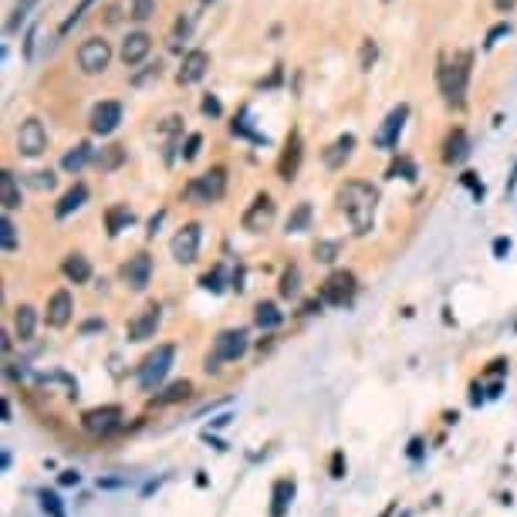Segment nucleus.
<instances>
[{
    "label": "nucleus",
    "mask_w": 517,
    "mask_h": 517,
    "mask_svg": "<svg viewBox=\"0 0 517 517\" xmlns=\"http://www.w3.org/2000/svg\"><path fill=\"white\" fill-rule=\"evenodd\" d=\"M78 480H81V474H75V470H65V474H61V483H65V487H75Z\"/></svg>",
    "instance_id": "50"
},
{
    "label": "nucleus",
    "mask_w": 517,
    "mask_h": 517,
    "mask_svg": "<svg viewBox=\"0 0 517 517\" xmlns=\"http://www.w3.org/2000/svg\"><path fill=\"white\" fill-rule=\"evenodd\" d=\"M280 318H284V315L278 311V305H274V301H261V305H257V311H254V321H257L261 328H267V331H271V328H278Z\"/></svg>",
    "instance_id": "29"
},
{
    "label": "nucleus",
    "mask_w": 517,
    "mask_h": 517,
    "mask_svg": "<svg viewBox=\"0 0 517 517\" xmlns=\"http://www.w3.org/2000/svg\"><path fill=\"white\" fill-rule=\"evenodd\" d=\"M375 203H379L375 186H368L362 179H352V183H345L338 190V206L349 213L355 234H368L372 230V223H375Z\"/></svg>",
    "instance_id": "1"
},
{
    "label": "nucleus",
    "mask_w": 517,
    "mask_h": 517,
    "mask_svg": "<svg viewBox=\"0 0 517 517\" xmlns=\"http://www.w3.org/2000/svg\"><path fill=\"white\" fill-rule=\"evenodd\" d=\"M186 34H190V17H179L176 21V31H173V51H179V41H186Z\"/></svg>",
    "instance_id": "43"
},
{
    "label": "nucleus",
    "mask_w": 517,
    "mask_h": 517,
    "mask_svg": "<svg viewBox=\"0 0 517 517\" xmlns=\"http://www.w3.org/2000/svg\"><path fill=\"white\" fill-rule=\"evenodd\" d=\"M206 68H210V54L206 51H190L186 58H183V65H179V72H176V81L179 85H197L203 75H206Z\"/></svg>",
    "instance_id": "18"
},
{
    "label": "nucleus",
    "mask_w": 517,
    "mask_h": 517,
    "mask_svg": "<svg viewBox=\"0 0 517 517\" xmlns=\"http://www.w3.org/2000/svg\"><path fill=\"white\" fill-rule=\"evenodd\" d=\"M119 423H122L119 406H102V409H88L85 412V430L95 433V437H109Z\"/></svg>",
    "instance_id": "12"
},
{
    "label": "nucleus",
    "mask_w": 517,
    "mask_h": 517,
    "mask_svg": "<svg viewBox=\"0 0 517 517\" xmlns=\"http://www.w3.org/2000/svg\"><path fill=\"white\" fill-rule=\"evenodd\" d=\"M173 358H176V349H173V345H160L153 355L139 365V386H142L146 393H153L162 379H166V372H169Z\"/></svg>",
    "instance_id": "4"
},
{
    "label": "nucleus",
    "mask_w": 517,
    "mask_h": 517,
    "mask_svg": "<svg viewBox=\"0 0 517 517\" xmlns=\"http://www.w3.org/2000/svg\"><path fill=\"white\" fill-rule=\"evenodd\" d=\"M129 14L135 21H149L156 14V0H129Z\"/></svg>",
    "instance_id": "34"
},
{
    "label": "nucleus",
    "mask_w": 517,
    "mask_h": 517,
    "mask_svg": "<svg viewBox=\"0 0 517 517\" xmlns=\"http://www.w3.org/2000/svg\"><path fill=\"white\" fill-rule=\"evenodd\" d=\"M0 203H3V210H17V206H21V190H17L14 173H3V176H0Z\"/></svg>",
    "instance_id": "28"
},
{
    "label": "nucleus",
    "mask_w": 517,
    "mask_h": 517,
    "mask_svg": "<svg viewBox=\"0 0 517 517\" xmlns=\"http://www.w3.org/2000/svg\"><path fill=\"white\" fill-rule=\"evenodd\" d=\"M352 149H355V135H338L328 146V153H324V166L328 169H342L345 162L352 160Z\"/></svg>",
    "instance_id": "20"
},
{
    "label": "nucleus",
    "mask_w": 517,
    "mask_h": 517,
    "mask_svg": "<svg viewBox=\"0 0 517 517\" xmlns=\"http://www.w3.org/2000/svg\"><path fill=\"white\" fill-rule=\"evenodd\" d=\"M88 122H91V132H95V135H112L122 122V105L119 102H98V105L91 109V119Z\"/></svg>",
    "instance_id": "13"
},
{
    "label": "nucleus",
    "mask_w": 517,
    "mask_h": 517,
    "mask_svg": "<svg viewBox=\"0 0 517 517\" xmlns=\"http://www.w3.org/2000/svg\"><path fill=\"white\" fill-rule=\"evenodd\" d=\"M44 149H47V132H44V125H41L38 119L21 122V129H17V153L28 156V160H34Z\"/></svg>",
    "instance_id": "10"
},
{
    "label": "nucleus",
    "mask_w": 517,
    "mask_h": 517,
    "mask_svg": "<svg viewBox=\"0 0 517 517\" xmlns=\"http://www.w3.org/2000/svg\"><path fill=\"white\" fill-rule=\"evenodd\" d=\"M460 179H463V186H470V193H474V197L483 199V183H480V179L474 176V173H463Z\"/></svg>",
    "instance_id": "46"
},
{
    "label": "nucleus",
    "mask_w": 517,
    "mask_h": 517,
    "mask_svg": "<svg viewBox=\"0 0 517 517\" xmlns=\"http://www.w3.org/2000/svg\"><path fill=\"white\" fill-rule=\"evenodd\" d=\"M91 160V146L88 142H78L75 149H68L65 153V160H61V169L65 173H78V169H85V162Z\"/></svg>",
    "instance_id": "26"
},
{
    "label": "nucleus",
    "mask_w": 517,
    "mask_h": 517,
    "mask_svg": "<svg viewBox=\"0 0 517 517\" xmlns=\"http://www.w3.org/2000/svg\"><path fill=\"white\" fill-rule=\"evenodd\" d=\"M41 507L47 517H65V507H61V497L51 494V490H41Z\"/></svg>",
    "instance_id": "33"
},
{
    "label": "nucleus",
    "mask_w": 517,
    "mask_h": 517,
    "mask_svg": "<svg viewBox=\"0 0 517 517\" xmlns=\"http://www.w3.org/2000/svg\"><path fill=\"white\" fill-rule=\"evenodd\" d=\"M467 81H470V54H460L456 61H443L439 65V91H443L446 105L463 109Z\"/></svg>",
    "instance_id": "2"
},
{
    "label": "nucleus",
    "mask_w": 517,
    "mask_h": 517,
    "mask_svg": "<svg viewBox=\"0 0 517 517\" xmlns=\"http://www.w3.org/2000/svg\"><path fill=\"white\" fill-rule=\"evenodd\" d=\"M65 278L75 280V284H85V280L91 278V264H88L85 254H68L65 257Z\"/></svg>",
    "instance_id": "23"
},
{
    "label": "nucleus",
    "mask_w": 517,
    "mask_h": 517,
    "mask_svg": "<svg viewBox=\"0 0 517 517\" xmlns=\"http://www.w3.org/2000/svg\"><path fill=\"white\" fill-rule=\"evenodd\" d=\"M514 3H517V0H494V7H497L500 14H507V10H511Z\"/></svg>",
    "instance_id": "51"
},
{
    "label": "nucleus",
    "mask_w": 517,
    "mask_h": 517,
    "mask_svg": "<svg viewBox=\"0 0 517 517\" xmlns=\"http://www.w3.org/2000/svg\"><path fill=\"white\" fill-rule=\"evenodd\" d=\"M199 146H203V135L199 132H193L190 139H186V149H183V160L190 162V160H197L199 156Z\"/></svg>",
    "instance_id": "44"
},
{
    "label": "nucleus",
    "mask_w": 517,
    "mask_h": 517,
    "mask_svg": "<svg viewBox=\"0 0 517 517\" xmlns=\"http://www.w3.org/2000/svg\"><path fill=\"white\" fill-rule=\"evenodd\" d=\"M122 278L125 284L132 287V291H142L149 278H153V257L149 254H135V257H129V264L122 267Z\"/></svg>",
    "instance_id": "17"
},
{
    "label": "nucleus",
    "mask_w": 517,
    "mask_h": 517,
    "mask_svg": "<svg viewBox=\"0 0 517 517\" xmlns=\"http://www.w3.org/2000/svg\"><path fill=\"white\" fill-rule=\"evenodd\" d=\"M203 3H213V0H203Z\"/></svg>",
    "instance_id": "54"
},
{
    "label": "nucleus",
    "mask_w": 517,
    "mask_h": 517,
    "mask_svg": "<svg viewBox=\"0 0 517 517\" xmlns=\"http://www.w3.org/2000/svg\"><path fill=\"white\" fill-rule=\"evenodd\" d=\"M203 227L199 223H186L176 237H173V257L179 261V264H193L197 261V254H199V234Z\"/></svg>",
    "instance_id": "11"
},
{
    "label": "nucleus",
    "mask_w": 517,
    "mask_h": 517,
    "mask_svg": "<svg viewBox=\"0 0 517 517\" xmlns=\"http://www.w3.org/2000/svg\"><path fill=\"white\" fill-rule=\"evenodd\" d=\"M14 328H17V338H21V342L34 338L38 315H34V308H31V305H21V308H17V315H14Z\"/></svg>",
    "instance_id": "24"
},
{
    "label": "nucleus",
    "mask_w": 517,
    "mask_h": 517,
    "mask_svg": "<svg viewBox=\"0 0 517 517\" xmlns=\"http://www.w3.org/2000/svg\"><path fill=\"white\" fill-rule=\"evenodd\" d=\"M389 176H402V179H416V166H412V160H406V156H402V160H399L396 166L389 169Z\"/></svg>",
    "instance_id": "41"
},
{
    "label": "nucleus",
    "mask_w": 517,
    "mask_h": 517,
    "mask_svg": "<svg viewBox=\"0 0 517 517\" xmlns=\"http://www.w3.org/2000/svg\"><path fill=\"white\" fill-rule=\"evenodd\" d=\"M375 58H379L375 41H362V72H368V68L375 65Z\"/></svg>",
    "instance_id": "40"
},
{
    "label": "nucleus",
    "mask_w": 517,
    "mask_h": 517,
    "mask_svg": "<svg viewBox=\"0 0 517 517\" xmlns=\"http://www.w3.org/2000/svg\"><path fill=\"white\" fill-rule=\"evenodd\" d=\"M105 223H109V234L116 237V234H122V230L132 223V210H129V206H112V210L105 213Z\"/></svg>",
    "instance_id": "30"
},
{
    "label": "nucleus",
    "mask_w": 517,
    "mask_h": 517,
    "mask_svg": "<svg viewBox=\"0 0 517 517\" xmlns=\"http://www.w3.org/2000/svg\"><path fill=\"white\" fill-rule=\"evenodd\" d=\"M298 280H301V271H298V267H287L284 278H280V294H284V298H294V294H298Z\"/></svg>",
    "instance_id": "35"
},
{
    "label": "nucleus",
    "mask_w": 517,
    "mask_h": 517,
    "mask_svg": "<svg viewBox=\"0 0 517 517\" xmlns=\"http://www.w3.org/2000/svg\"><path fill=\"white\" fill-rule=\"evenodd\" d=\"M72 311H75V301L68 291H54L51 301H47V324L51 328H65L72 321Z\"/></svg>",
    "instance_id": "19"
},
{
    "label": "nucleus",
    "mask_w": 517,
    "mask_h": 517,
    "mask_svg": "<svg viewBox=\"0 0 517 517\" xmlns=\"http://www.w3.org/2000/svg\"><path fill=\"white\" fill-rule=\"evenodd\" d=\"M91 3H95V0H81L78 7H75V10H72V14L65 17V24H61V34H68V31H72L75 24H81V17L88 14V7H91Z\"/></svg>",
    "instance_id": "38"
},
{
    "label": "nucleus",
    "mask_w": 517,
    "mask_h": 517,
    "mask_svg": "<svg viewBox=\"0 0 517 517\" xmlns=\"http://www.w3.org/2000/svg\"><path fill=\"white\" fill-rule=\"evenodd\" d=\"M311 223V203H298V210L287 217V234H301Z\"/></svg>",
    "instance_id": "31"
},
{
    "label": "nucleus",
    "mask_w": 517,
    "mask_h": 517,
    "mask_svg": "<svg viewBox=\"0 0 517 517\" xmlns=\"http://www.w3.org/2000/svg\"><path fill=\"white\" fill-rule=\"evenodd\" d=\"M507 250H511V240H507V237H497V240H494V254H497V257H504Z\"/></svg>",
    "instance_id": "49"
},
{
    "label": "nucleus",
    "mask_w": 517,
    "mask_h": 517,
    "mask_svg": "<svg viewBox=\"0 0 517 517\" xmlns=\"http://www.w3.org/2000/svg\"><path fill=\"white\" fill-rule=\"evenodd\" d=\"M291 497H294V480H287V477L278 480V483H274V507H271V517H284Z\"/></svg>",
    "instance_id": "27"
},
{
    "label": "nucleus",
    "mask_w": 517,
    "mask_h": 517,
    "mask_svg": "<svg viewBox=\"0 0 517 517\" xmlns=\"http://www.w3.org/2000/svg\"><path fill=\"white\" fill-rule=\"evenodd\" d=\"M122 162H125V146H105L102 153H95V166L102 173H116Z\"/></svg>",
    "instance_id": "25"
},
{
    "label": "nucleus",
    "mask_w": 517,
    "mask_h": 517,
    "mask_svg": "<svg viewBox=\"0 0 517 517\" xmlns=\"http://www.w3.org/2000/svg\"><path fill=\"white\" fill-rule=\"evenodd\" d=\"M504 34H511V24H497V28H490V34H487V41H483V44H487V47H494V44L504 38Z\"/></svg>",
    "instance_id": "47"
},
{
    "label": "nucleus",
    "mask_w": 517,
    "mask_h": 517,
    "mask_svg": "<svg viewBox=\"0 0 517 517\" xmlns=\"http://www.w3.org/2000/svg\"><path fill=\"white\" fill-rule=\"evenodd\" d=\"M160 321H162V308H160V305L142 308V311H139V318H132V324H129V338H132V342H149V338H156Z\"/></svg>",
    "instance_id": "15"
},
{
    "label": "nucleus",
    "mask_w": 517,
    "mask_h": 517,
    "mask_svg": "<svg viewBox=\"0 0 517 517\" xmlns=\"http://www.w3.org/2000/svg\"><path fill=\"white\" fill-rule=\"evenodd\" d=\"M0 243H3V250L10 254V250H17V234H14V223L3 217V223H0Z\"/></svg>",
    "instance_id": "39"
},
{
    "label": "nucleus",
    "mask_w": 517,
    "mask_h": 517,
    "mask_svg": "<svg viewBox=\"0 0 517 517\" xmlns=\"http://www.w3.org/2000/svg\"><path fill=\"white\" fill-rule=\"evenodd\" d=\"M223 193H227V169H223V166H213L210 173L197 176V179L186 186V197L193 199V203H199V206L217 203Z\"/></svg>",
    "instance_id": "3"
},
{
    "label": "nucleus",
    "mask_w": 517,
    "mask_h": 517,
    "mask_svg": "<svg viewBox=\"0 0 517 517\" xmlns=\"http://www.w3.org/2000/svg\"><path fill=\"white\" fill-rule=\"evenodd\" d=\"M85 199H88V186L85 183H75L65 197H61V203L54 206V213H58V220H65V217H72L78 206H85Z\"/></svg>",
    "instance_id": "22"
},
{
    "label": "nucleus",
    "mask_w": 517,
    "mask_h": 517,
    "mask_svg": "<svg viewBox=\"0 0 517 517\" xmlns=\"http://www.w3.org/2000/svg\"><path fill=\"white\" fill-rule=\"evenodd\" d=\"M338 250H342L338 240H318V243H315V257H318V261H335Z\"/></svg>",
    "instance_id": "37"
},
{
    "label": "nucleus",
    "mask_w": 517,
    "mask_h": 517,
    "mask_svg": "<svg viewBox=\"0 0 517 517\" xmlns=\"http://www.w3.org/2000/svg\"><path fill=\"white\" fill-rule=\"evenodd\" d=\"M28 183H31L34 190H41V193H44V190H54V173H31Z\"/></svg>",
    "instance_id": "42"
},
{
    "label": "nucleus",
    "mask_w": 517,
    "mask_h": 517,
    "mask_svg": "<svg viewBox=\"0 0 517 517\" xmlns=\"http://www.w3.org/2000/svg\"><path fill=\"white\" fill-rule=\"evenodd\" d=\"M203 112H206V116H220L223 109H220V102H217L213 95H206V98H203Z\"/></svg>",
    "instance_id": "48"
},
{
    "label": "nucleus",
    "mask_w": 517,
    "mask_h": 517,
    "mask_svg": "<svg viewBox=\"0 0 517 517\" xmlns=\"http://www.w3.org/2000/svg\"><path fill=\"white\" fill-rule=\"evenodd\" d=\"M190 393H193V386H190V382H173V386L160 396V402H179V399H186Z\"/></svg>",
    "instance_id": "36"
},
{
    "label": "nucleus",
    "mask_w": 517,
    "mask_h": 517,
    "mask_svg": "<svg viewBox=\"0 0 517 517\" xmlns=\"http://www.w3.org/2000/svg\"><path fill=\"white\" fill-rule=\"evenodd\" d=\"M352 298H355V274H349V271H335L321 284V301H328L335 308H345Z\"/></svg>",
    "instance_id": "8"
},
{
    "label": "nucleus",
    "mask_w": 517,
    "mask_h": 517,
    "mask_svg": "<svg viewBox=\"0 0 517 517\" xmlns=\"http://www.w3.org/2000/svg\"><path fill=\"white\" fill-rule=\"evenodd\" d=\"M149 51H153V38L146 34V31H132L129 38L122 41V61L129 65V68H135V65H142L146 58H149Z\"/></svg>",
    "instance_id": "16"
},
{
    "label": "nucleus",
    "mask_w": 517,
    "mask_h": 517,
    "mask_svg": "<svg viewBox=\"0 0 517 517\" xmlns=\"http://www.w3.org/2000/svg\"><path fill=\"white\" fill-rule=\"evenodd\" d=\"M406 119H409V105H396L386 122L379 125V132L372 135V142H375V149H396L399 146V135H402V129H406Z\"/></svg>",
    "instance_id": "7"
},
{
    "label": "nucleus",
    "mask_w": 517,
    "mask_h": 517,
    "mask_svg": "<svg viewBox=\"0 0 517 517\" xmlns=\"http://www.w3.org/2000/svg\"><path fill=\"white\" fill-rule=\"evenodd\" d=\"M220 278H223V267H213L210 274H203V280H199V284H203L206 291H220V287H223V284H220Z\"/></svg>",
    "instance_id": "45"
},
{
    "label": "nucleus",
    "mask_w": 517,
    "mask_h": 517,
    "mask_svg": "<svg viewBox=\"0 0 517 517\" xmlns=\"http://www.w3.org/2000/svg\"><path fill=\"white\" fill-rule=\"evenodd\" d=\"M112 61V44L105 38H88L85 44L78 47V68L85 75H98L105 72Z\"/></svg>",
    "instance_id": "5"
},
{
    "label": "nucleus",
    "mask_w": 517,
    "mask_h": 517,
    "mask_svg": "<svg viewBox=\"0 0 517 517\" xmlns=\"http://www.w3.org/2000/svg\"><path fill=\"white\" fill-rule=\"evenodd\" d=\"M176 129H179V119H166V125H162V132H166V135H173Z\"/></svg>",
    "instance_id": "52"
},
{
    "label": "nucleus",
    "mask_w": 517,
    "mask_h": 517,
    "mask_svg": "<svg viewBox=\"0 0 517 517\" xmlns=\"http://www.w3.org/2000/svg\"><path fill=\"white\" fill-rule=\"evenodd\" d=\"M274 213H278V206H274V199L267 197V193L254 197V203H250L247 213H243V230H247V234H264V230L274 223Z\"/></svg>",
    "instance_id": "9"
},
{
    "label": "nucleus",
    "mask_w": 517,
    "mask_h": 517,
    "mask_svg": "<svg viewBox=\"0 0 517 517\" xmlns=\"http://www.w3.org/2000/svg\"><path fill=\"white\" fill-rule=\"evenodd\" d=\"M34 3H38V0H17V3H14V10H10V17H7V31H10V34L21 31V24L28 21V14H31Z\"/></svg>",
    "instance_id": "32"
},
{
    "label": "nucleus",
    "mask_w": 517,
    "mask_h": 517,
    "mask_svg": "<svg viewBox=\"0 0 517 517\" xmlns=\"http://www.w3.org/2000/svg\"><path fill=\"white\" fill-rule=\"evenodd\" d=\"M467 132L463 129H453L450 135H446V142H443V162L446 166H456V162L467 160Z\"/></svg>",
    "instance_id": "21"
},
{
    "label": "nucleus",
    "mask_w": 517,
    "mask_h": 517,
    "mask_svg": "<svg viewBox=\"0 0 517 517\" xmlns=\"http://www.w3.org/2000/svg\"><path fill=\"white\" fill-rule=\"evenodd\" d=\"M419 446H423V443H419V439H412V446H409V456H419V453H423Z\"/></svg>",
    "instance_id": "53"
},
{
    "label": "nucleus",
    "mask_w": 517,
    "mask_h": 517,
    "mask_svg": "<svg viewBox=\"0 0 517 517\" xmlns=\"http://www.w3.org/2000/svg\"><path fill=\"white\" fill-rule=\"evenodd\" d=\"M301 156H305V149H301V132H291L287 135V142H284V153H280L278 160V176L280 179H294L298 176V169H301Z\"/></svg>",
    "instance_id": "14"
},
{
    "label": "nucleus",
    "mask_w": 517,
    "mask_h": 517,
    "mask_svg": "<svg viewBox=\"0 0 517 517\" xmlns=\"http://www.w3.org/2000/svg\"><path fill=\"white\" fill-rule=\"evenodd\" d=\"M243 352H247V331L243 328L220 331L217 345H213V358H206V368H217V362H237Z\"/></svg>",
    "instance_id": "6"
}]
</instances>
